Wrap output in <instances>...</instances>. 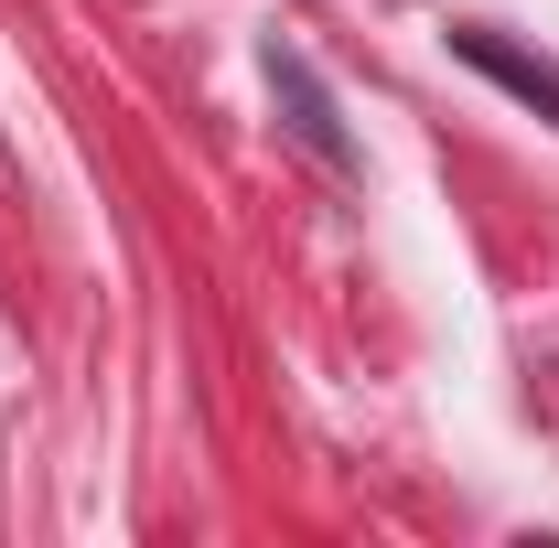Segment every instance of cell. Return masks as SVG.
<instances>
[{"instance_id":"6da1fadb","label":"cell","mask_w":559,"mask_h":548,"mask_svg":"<svg viewBox=\"0 0 559 548\" xmlns=\"http://www.w3.org/2000/svg\"><path fill=\"white\" fill-rule=\"evenodd\" d=\"M463 55H474L485 75H506V86H516L527 108H549V119H559V75H549V65H527V55H506L495 33H463Z\"/></svg>"}]
</instances>
